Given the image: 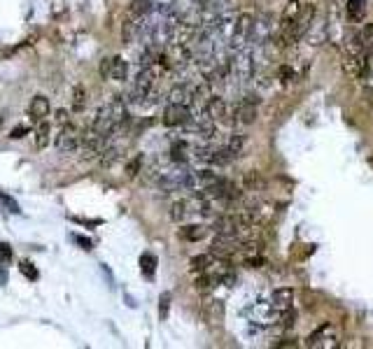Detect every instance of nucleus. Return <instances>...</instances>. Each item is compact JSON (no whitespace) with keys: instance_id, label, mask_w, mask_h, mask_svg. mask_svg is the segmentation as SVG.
Masks as SVG:
<instances>
[{"instance_id":"nucleus-1","label":"nucleus","mask_w":373,"mask_h":349,"mask_svg":"<svg viewBox=\"0 0 373 349\" xmlns=\"http://www.w3.org/2000/svg\"><path fill=\"white\" fill-rule=\"evenodd\" d=\"M154 84H157V65H150V68H140L136 82L131 84V98H128V101L136 103V105H143V107H148V105H152V103H157Z\"/></svg>"},{"instance_id":"nucleus-2","label":"nucleus","mask_w":373,"mask_h":349,"mask_svg":"<svg viewBox=\"0 0 373 349\" xmlns=\"http://www.w3.org/2000/svg\"><path fill=\"white\" fill-rule=\"evenodd\" d=\"M254 17L243 12L234 19V28L229 33V42H226V49L229 52H238V49L252 47V35H254Z\"/></svg>"},{"instance_id":"nucleus-3","label":"nucleus","mask_w":373,"mask_h":349,"mask_svg":"<svg viewBox=\"0 0 373 349\" xmlns=\"http://www.w3.org/2000/svg\"><path fill=\"white\" fill-rule=\"evenodd\" d=\"M205 114L217 126H234L236 124V103H229L224 96H212L205 105Z\"/></svg>"},{"instance_id":"nucleus-4","label":"nucleus","mask_w":373,"mask_h":349,"mask_svg":"<svg viewBox=\"0 0 373 349\" xmlns=\"http://www.w3.org/2000/svg\"><path fill=\"white\" fill-rule=\"evenodd\" d=\"M305 345L313 349H336L341 347V330L334 324H322L320 328L308 335Z\"/></svg>"},{"instance_id":"nucleus-5","label":"nucleus","mask_w":373,"mask_h":349,"mask_svg":"<svg viewBox=\"0 0 373 349\" xmlns=\"http://www.w3.org/2000/svg\"><path fill=\"white\" fill-rule=\"evenodd\" d=\"M82 140H84V133L70 121V124H65V126H59V133H57V140H54V142H57L59 151H63V154H72V151L79 149Z\"/></svg>"},{"instance_id":"nucleus-6","label":"nucleus","mask_w":373,"mask_h":349,"mask_svg":"<svg viewBox=\"0 0 373 349\" xmlns=\"http://www.w3.org/2000/svg\"><path fill=\"white\" fill-rule=\"evenodd\" d=\"M256 114H259V96L245 94V96L238 98V103H236V124H241V126L254 124Z\"/></svg>"},{"instance_id":"nucleus-7","label":"nucleus","mask_w":373,"mask_h":349,"mask_svg":"<svg viewBox=\"0 0 373 349\" xmlns=\"http://www.w3.org/2000/svg\"><path fill=\"white\" fill-rule=\"evenodd\" d=\"M192 116H194V112L189 105H182V103H168L166 109H163V124L168 128H185Z\"/></svg>"},{"instance_id":"nucleus-8","label":"nucleus","mask_w":373,"mask_h":349,"mask_svg":"<svg viewBox=\"0 0 373 349\" xmlns=\"http://www.w3.org/2000/svg\"><path fill=\"white\" fill-rule=\"evenodd\" d=\"M101 77L103 79H114V82H124L128 77V63L121 56H110L103 59L101 63Z\"/></svg>"},{"instance_id":"nucleus-9","label":"nucleus","mask_w":373,"mask_h":349,"mask_svg":"<svg viewBox=\"0 0 373 349\" xmlns=\"http://www.w3.org/2000/svg\"><path fill=\"white\" fill-rule=\"evenodd\" d=\"M108 140H110V138L99 136V133H94V131L84 133V140H82V145H79L84 161H87V158H99V156H101V151L108 147Z\"/></svg>"},{"instance_id":"nucleus-10","label":"nucleus","mask_w":373,"mask_h":349,"mask_svg":"<svg viewBox=\"0 0 373 349\" xmlns=\"http://www.w3.org/2000/svg\"><path fill=\"white\" fill-rule=\"evenodd\" d=\"M50 112H52L50 98L42 96V94H38V96L30 98V105H28V114H30V119L38 121V124H40V121H45L47 116H50Z\"/></svg>"},{"instance_id":"nucleus-11","label":"nucleus","mask_w":373,"mask_h":349,"mask_svg":"<svg viewBox=\"0 0 373 349\" xmlns=\"http://www.w3.org/2000/svg\"><path fill=\"white\" fill-rule=\"evenodd\" d=\"M203 319L210 324V326H219L224 321V303L217 301V298H208L203 303Z\"/></svg>"},{"instance_id":"nucleus-12","label":"nucleus","mask_w":373,"mask_h":349,"mask_svg":"<svg viewBox=\"0 0 373 349\" xmlns=\"http://www.w3.org/2000/svg\"><path fill=\"white\" fill-rule=\"evenodd\" d=\"M292 303H294V289H275L273 296H271V308L278 312H285V310H292Z\"/></svg>"},{"instance_id":"nucleus-13","label":"nucleus","mask_w":373,"mask_h":349,"mask_svg":"<svg viewBox=\"0 0 373 349\" xmlns=\"http://www.w3.org/2000/svg\"><path fill=\"white\" fill-rule=\"evenodd\" d=\"M366 0H347L345 3V14H347V21L350 23H362L366 19Z\"/></svg>"},{"instance_id":"nucleus-14","label":"nucleus","mask_w":373,"mask_h":349,"mask_svg":"<svg viewBox=\"0 0 373 349\" xmlns=\"http://www.w3.org/2000/svg\"><path fill=\"white\" fill-rule=\"evenodd\" d=\"M364 61H366V56H352V54H345L343 72L347 77L359 79V75H362V70H364Z\"/></svg>"},{"instance_id":"nucleus-15","label":"nucleus","mask_w":373,"mask_h":349,"mask_svg":"<svg viewBox=\"0 0 373 349\" xmlns=\"http://www.w3.org/2000/svg\"><path fill=\"white\" fill-rule=\"evenodd\" d=\"M192 151H194L192 147H189L185 140H180V142H175L173 147H170V161L185 165L189 158H192Z\"/></svg>"},{"instance_id":"nucleus-16","label":"nucleus","mask_w":373,"mask_h":349,"mask_svg":"<svg viewBox=\"0 0 373 349\" xmlns=\"http://www.w3.org/2000/svg\"><path fill=\"white\" fill-rule=\"evenodd\" d=\"M208 235V229L201 224H192V226H185V229H180V237L187 242H199L203 240V237Z\"/></svg>"},{"instance_id":"nucleus-17","label":"nucleus","mask_w":373,"mask_h":349,"mask_svg":"<svg viewBox=\"0 0 373 349\" xmlns=\"http://www.w3.org/2000/svg\"><path fill=\"white\" fill-rule=\"evenodd\" d=\"M217 256L212 254V252H208V254H201V256H194L192 261H189V271L192 273H205L208 268L212 266V261H215Z\"/></svg>"},{"instance_id":"nucleus-18","label":"nucleus","mask_w":373,"mask_h":349,"mask_svg":"<svg viewBox=\"0 0 373 349\" xmlns=\"http://www.w3.org/2000/svg\"><path fill=\"white\" fill-rule=\"evenodd\" d=\"M224 145L229 147L236 156H243V151H245V147H248V136L245 133H234V136H229V140H226Z\"/></svg>"},{"instance_id":"nucleus-19","label":"nucleus","mask_w":373,"mask_h":349,"mask_svg":"<svg viewBox=\"0 0 373 349\" xmlns=\"http://www.w3.org/2000/svg\"><path fill=\"white\" fill-rule=\"evenodd\" d=\"M50 140H52V126L47 121H40L38 131H35V145H38V149H45L50 145Z\"/></svg>"},{"instance_id":"nucleus-20","label":"nucleus","mask_w":373,"mask_h":349,"mask_svg":"<svg viewBox=\"0 0 373 349\" xmlns=\"http://www.w3.org/2000/svg\"><path fill=\"white\" fill-rule=\"evenodd\" d=\"M303 10V3L301 0H287L285 10H283V17H280V21H294L299 14H301Z\"/></svg>"},{"instance_id":"nucleus-21","label":"nucleus","mask_w":373,"mask_h":349,"mask_svg":"<svg viewBox=\"0 0 373 349\" xmlns=\"http://www.w3.org/2000/svg\"><path fill=\"white\" fill-rule=\"evenodd\" d=\"M87 107V89L75 87L72 89V112H84Z\"/></svg>"},{"instance_id":"nucleus-22","label":"nucleus","mask_w":373,"mask_h":349,"mask_svg":"<svg viewBox=\"0 0 373 349\" xmlns=\"http://www.w3.org/2000/svg\"><path fill=\"white\" fill-rule=\"evenodd\" d=\"M154 8V0H131V17H145Z\"/></svg>"},{"instance_id":"nucleus-23","label":"nucleus","mask_w":373,"mask_h":349,"mask_svg":"<svg viewBox=\"0 0 373 349\" xmlns=\"http://www.w3.org/2000/svg\"><path fill=\"white\" fill-rule=\"evenodd\" d=\"M140 271L145 273V277H152L157 271V256L150 254V252H145L143 256H140Z\"/></svg>"},{"instance_id":"nucleus-24","label":"nucleus","mask_w":373,"mask_h":349,"mask_svg":"<svg viewBox=\"0 0 373 349\" xmlns=\"http://www.w3.org/2000/svg\"><path fill=\"white\" fill-rule=\"evenodd\" d=\"M359 40H362L364 52L373 54V23H366V26L359 30Z\"/></svg>"},{"instance_id":"nucleus-25","label":"nucleus","mask_w":373,"mask_h":349,"mask_svg":"<svg viewBox=\"0 0 373 349\" xmlns=\"http://www.w3.org/2000/svg\"><path fill=\"white\" fill-rule=\"evenodd\" d=\"M119 158V149L117 147H105V149L101 151V156H99V163L103 165V168H108V165H112L114 161Z\"/></svg>"},{"instance_id":"nucleus-26","label":"nucleus","mask_w":373,"mask_h":349,"mask_svg":"<svg viewBox=\"0 0 373 349\" xmlns=\"http://www.w3.org/2000/svg\"><path fill=\"white\" fill-rule=\"evenodd\" d=\"M243 187H245V191H256V189L264 187V182H261V177L256 173H245V177H243Z\"/></svg>"},{"instance_id":"nucleus-27","label":"nucleus","mask_w":373,"mask_h":349,"mask_svg":"<svg viewBox=\"0 0 373 349\" xmlns=\"http://www.w3.org/2000/svg\"><path fill=\"white\" fill-rule=\"evenodd\" d=\"M168 308H170V293H161V298H159V317H161V321L168 319Z\"/></svg>"},{"instance_id":"nucleus-28","label":"nucleus","mask_w":373,"mask_h":349,"mask_svg":"<svg viewBox=\"0 0 373 349\" xmlns=\"http://www.w3.org/2000/svg\"><path fill=\"white\" fill-rule=\"evenodd\" d=\"M140 170H143V156L133 158V161L126 165V175H128V177H136V175H140Z\"/></svg>"},{"instance_id":"nucleus-29","label":"nucleus","mask_w":373,"mask_h":349,"mask_svg":"<svg viewBox=\"0 0 373 349\" xmlns=\"http://www.w3.org/2000/svg\"><path fill=\"white\" fill-rule=\"evenodd\" d=\"M278 77L283 79L285 84H290L292 79H294V68H292V65H280V70H278Z\"/></svg>"},{"instance_id":"nucleus-30","label":"nucleus","mask_w":373,"mask_h":349,"mask_svg":"<svg viewBox=\"0 0 373 349\" xmlns=\"http://www.w3.org/2000/svg\"><path fill=\"white\" fill-rule=\"evenodd\" d=\"M54 116H57V126H65V124H70V112H68V109H63V107H61V109H57V114H54Z\"/></svg>"},{"instance_id":"nucleus-31","label":"nucleus","mask_w":373,"mask_h":349,"mask_svg":"<svg viewBox=\"0 0 373 349\" xmlns=\"http://www.w3.org/2000/svg\"><path fill=\"white\" fill-rule=\"evenodd\" d=\"M30 133V126H17V128H12V133H10V138L12 140H21V138H26Z\"/></svg>"},{"instance_id":"nucleus-32","label":"nucleus","mask_w":373,"mask_h":349,"mask_svg":"<svg viewBox=\"0 0 373 349\" xmlns=\"http://www.w3.org/2000/svg\"><path fill=\"white\" fill-rule=\"evenodd\" d=\"M21 273H23V275H28L30 279H38V271H35L33 263H28V261H23V263H21Z\"/></svg>"},{"instance_id":"nucleus-33","label":"nucleus","mask_w":373,"mask_h":349,"mask_svg":"<svg viewBox=\"0 0 373 349\" xmlns=\"http://www.w3.org/2000/svg\"><path fill=\"white\" fill-rule=\"evenodd\" d=\"M12 252H10V244H0V259H10Z\"/></svg>"},{"instance_id":"nucleus-34","label":"nucleus","mask_w":373,"mask_h":349,"mask_svg":"<svg viewBox=\"0 0 373 349\" xmlns=\"http://www.w3.org/2000/svg\"><path fill=\"white\" fill-rule=\"evenodd\" d=\"M196 3H199V8H203V5H208L210 0H196Z\"/></svg>"}]
</instances>
